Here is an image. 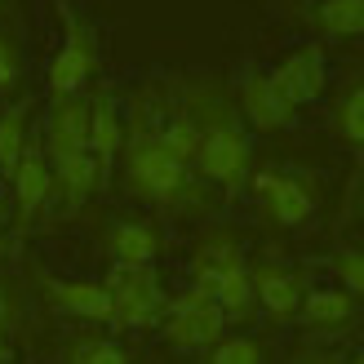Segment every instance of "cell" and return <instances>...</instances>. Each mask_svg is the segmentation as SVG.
Instances as JSON below:
<instances>
[{
  "label": "cell",
  "instance_id": "cell-1",
  "mask_svg": "<svg viewBox=\"0 0 364 364\" xmlns=\"http://www.w3.org/2000/svg\"><path fill=\"white\" fill-rule=\"evenodd\" d=\"M124 182L138 200L178 205L182 196H191V165H182L151 124L134 120L129 142H124Z\"/></svg>",
  "mask_w": 364,
  "mask_h": 364
},
{
  "label": "cell",
  "instance_id": "cell-2",
  "mask_svg": "<svg viewBox=\"0 0 364 364\" xmlns=\"http://www.w3.org/2000/svg\"><path fill=\"white\" fill-rule=\"evenodd\" d=\"M196 120H200V147H196L191 169L200 178L218 182L227 196H235L245 187V173H249V138H245V129L223 112L218 116H196Z\"/></svg>",
  "mask_w": 364,
  "mask_h": 364
},
{
  "label": "cell",
  "instance_id": "cell-3",
  "mask_svg": "<svg viewBox=\"0 0 364 364\" xmlns=\"http://www.w3.org/2000/svg\"><path fill=\"white\" fill-rule=\"evenodd\" d=\"M102 284L112 294V306H116V320H112L116 329H147L169 306L156 267H112Z\"/></svg>",
  "mask_w": 364,
  "mask_h": 364
},
{
  "label": "cell",
  "instance_id": "cell-4",
  "mask_svg": "<svg viewBox=\"0 0 364 364\" xmlns=\"http://www.w3.org/2000/svg\"><path fill=\"white\" fill-rule=\"evenodd\" d=\"M227 329V316L218 311V302L205 294V289H187V294L169 298L165 306V342L178 351H200V347H213Z\"/></svg>",
  "mask_w": 364,
  "mask_h": 364
},
{
  "label": "cell",
  "instance_id": "cell-5",
  "mask_svg": "<svg viewBox=\"0 0 364 364\" xmlns=\"http://www.w3.org/2000/svg\"><path fill=\"white\" fill-rule=\"evenodd\" d=\"M58 9H63V31L67 36H63V49L53 53V63H49L45 85H49V98H76L89 85V76H94L98 53H94V36H89V27L67 9V0H58Z\"/></svg>",
  "mask_w": 364,
  "mask_h": 364
},
{
  "label": "cell",
  "instance_id": "cell-6",
  "mask_svg": "<svg viewBox=\"0 0 364 364\" xmlns=\"http://www.w3.org/2000/svg\"><path fill=\"white\" fill-rule=\"evenodd\" d=\"M267 80H271V89H276L289 107H294V112L306 107V102H316L324 89H329V63H324V49L320 45L294 49L276 71H267Z\"/></svg>",
  "mask_w": 364,
  "mask_h": 364
},
{
  "label": "cell",
  "instance_id": "cell-7",
  "mask_svg": "<svg viewBox=\"0 0 364 364\" xmlns=\"http://www.w3.org/2000/svg\"><path fill=\"white\" fill-rule=\"evenodd\" d=\"M45 151H49L53 165L89 151V102L80 94L76 98H53L49 120H45Z\"/></svg>",
  "mask_w": 364,
  "mask_h": 364
},
{
  "label": "cell",
  "instance_id": "cell-8",
  "mask_svg": "<svg viewBox=\"0 0 364 364\" xmlns=\"http://www.w3.org/2000/svg\"><path fill=\"white\" fill-rule=\"evenodd\" d=\"M253 196L262 200V209L276 218L280 227H302L306 218L316 213V196L302 187L298 178L276 173V169H262L253 173Z\"/></svg>",
  "mask_w": 364,
  "mask_h": 364
},
{
  "label": "cell",
  "instance_id": "cell-9",
  "mask_svg": "<svg viewBox=\"0 0 364 364\" xmlns=\"http://www.w3.org/2000/svg\"><path fill=\"white\" fill-rule=\"evenodd\" d=\"M41 289H45V298L58 306V311L76 316V320H89V324H112L116 320L112 294H107V284H98V280H53V276H41Z\"/></svg>",
  "mask_w": 364,
  "mask_h": 364
},
{
  "label": "cell",
  "instance_id": "cell-10",
  "mask_svg": "<svg viewBox=\"0 0 364 364\" xmlns=\"http://www.w3.org/2000/svg\"><path fill=\"white\" fill-rule=\"evenodd\" d=\"M196 289H205V294L218 302V311L227 316V324H245L253 311H258V302H253V280H249V262H231L223 271H205V276H196Z\"/></svg>",
  "mask_w": 364,
  "mask_h": 364
},
{
  "label": "cell",
  "instance_id": "cell-11",
  "mask_svg": "<svg viewBox=\"0 0 364 364\" xmlns=\"http://www.w3.org/2000/svg\"><path fill=\"white\" fill-rule=\"evenodd\" d=\"M249 280H253V302L262 306L271 320H298L302 311V284L289 267H276V262H258L249 267Z\"/></svg>",
  "mask_w": 364,
  "mask_h": 364
},
{
  "label": "cell",
  "instance_id": "cell-12",
  "mask_svg": "<svg viewBox=\"0 0 364 364\" xmlns=\"http://www.w3.org/2000/svg\"><path fill=\"white\" fill-rule=\"evenodd\" d=\"M240 112H245V120L258 134H276V129H289V124H294V107L271 89L267 71H249V76H245V85H240Z\"/></svg>",
  "mask_w": 364,
  "mask_h": 364
},
{
  "label": "cell",
  "instance_id": "cell-13",
  "mask_svg": "<svg viewBox=\"0 0 364 364\" xmlns=\"http://www.w3.org/2000/svg\"><path fill=\"white\" fill-rule=\"evenodd\" d=\"M120 147H124V124L116 112V98L94 94V102H89V156L98 165V178L112 173V165L120 160Z\"/></svg>",
  "mask_w": 364,
  "mask_h": 364
},
{
  "label": "cell",
  "instance_id": "cell-14",
  "mask_svg": "<svg viewBox=\"0 0 364 364\" xmlns=\"http://www.w3.org/2000/svg\"><path fill=\"white\" fill-rule=\"evenodd\" d=\"M9 178H14L18 218H23V223H31V218L41 213L45 205H49V196H53V173H49V160H45V151L27 142V151H23V160L14 165V173H9Z\"/></svg>",
  "mask_w": 364,
  "mask_h": 364
},
{
  "label": "cell",
  "instance_id": "cell-15",
  "mask_svg": "<svg viewBox=\"0 0 364 364\" xmlns=\"http://www.w3.org/2000/svg\"><path fill=\"white\" fill-rule=\"evenodd\" d=\"M107 249H112L116 267H151L160 253V235L151 223H116L112 235H107Z\"/></svg>",
  "mask_w": 364,
  "mask_h": 364
},
{
  "label": "cell",
  "instance_id": "cell-16",
  "mask_svg": "<svg viewBox=\"0 0 364 364\" xmlns=\"http://www.w3.org/2000/svg\"><path fill=\"white\" fill-rule=\"evenodd\" d=\"M360 311V302L347 294V289H311V294H302V320L311 324V329H342V324H351Z\"/></svg>",
  "mask_w": 364,
  "mask_h": 364
},
{
  "label": "cell",
  "instance_id": "cell-17",
  "mask_svg": "<svg viewBox=\"0 0 364 364\" xmlns=\"http://www.w3.org/2000/svg\"><path fill=\"white\" fill-rule=\"evenodd\" d=\"M311 23L324 36H364V0H320L311 9Z\"/></svg>",
  "mask_w": 364,
  "mask_h": 364
},
{
  "label": "cell",
  "instance_id": "cell-18",
  "mask_svg": "<svg viewBox=\"0 0 364 364\" xmlns=\"http://www.w3.org/2000/svg\"><path fill=\"white\" fill-rule=\"evenodd\" d=\"M23 151H27V107L18 102V107H9V112L0 116V169L14 173Z\"/></svg>",
  "mask_w": 364,
  "mask_h": 364
},
{
  "label": "cell",
  "instance_id": "cell-19",
  "mask_svg": "<svg viewBox=\"0 0 364 364\" xmlns=\"http://www.w3.org/2000/svg\"><path fill=\"white\" fill-rule=\"evenodd\" d=\"M333 129L347 147H364V85L347 89L338 98V112H333Z\"/></svg>",
  "mask_w": 364,
  "mask_h": 364
},
{
  "label": "cell",
  "instance_id": "cell-20",
  "mask_svg": "<svg viewBox=\"0 0 364 364\" xmlns=\"http://www.w3.org/2000/svg\"><path fill=\"white\" fill-rule=\"evenodd\" d=\"M209 364H262V342L258 338H218L209 347Z\"/></svg>",
  "mask_w": 364,
  "mask_h": 364
},
{
  "label": "cell",
  "instance_id": "cell-21",
  "mask_svg": "<svg viewBox=\"0 0 364 364\" xmlns=\"http://www.w3.org/2000/svg\"><path fill=\"white\" fill-rule=\"evenodd\" d=\"M67 364H129V355L120 351V342L112 338H80L67 351Z\"/></svg>",
  "mask_w": 364,
  "mask_h": 364
},
{
  "label": "cell",
  "instance_id": "cell-22",
  "mask_svg": "<svg viewBox=\"0 0 364 364\" xmlns=\"http://www.w3.org/2000/svg\"><path fill=\"white\" fill-rule=\"evenodd\" d=\"M329 267L351 298H364V249H338Z\"/></svg>",
  "mask_w": 364,
  "mask_h": 364
},
{
  "label": "cell",
  "instance_id": "cell-23",
  "mask_svg": "<svg viewBox=\"0 0 364 364\" xmlns=\"http://www.w3.org/2000/svg\"><path fill=\"white\" fill-rule=\"evenodd\" d=\"M18 80V53L9 49V41H0V89H14Z\"/></svg>",
  "mask_w": 364,
  "mask_h": 364
},
{
  "label": "cell",
  "instance_id": "cell-24",
  "mask_svg": "<svg viewBox=\"0 0 364 364\" xmlns=\"http://www.w3.org/2000/svg\"><path fill=\"white\" fill-rule=\"evenodd\" d=\"M14 320V306H9V294H5V284H0V329Z\"/></svg>",
  "mask_w": 364,
  "mask_h": 364
},
{
  "label": "cell",
  "instance_id": "cell-25",
  "mask_svg": "<svg viewBox=\"0 0 364 364\" xmlns=\"http://www.w3.org/2000/svg\"><path fill=\"white\" fill-rule=\"evenodd\" d=\"M0 360H9V342H5V329H0Z\"/></svg>",
  "mask_w": 364,
  "mask_h": 364
},
{
  "label": "cell",
  "instance_id": "cell-26",
  "mask_svg": "<svg viewBox=\"0 0 364 364\" xmlns=\"http://www.w3.org/2000/svg\"><path fill=\"white\" fill-rule=\"evenodd\" d=\"M0 218H5V191H0Z\"/></svg>",
  "mask_w": 364,
  "mask_h": 364
},
{
  "label": "cell",
  "instance_id": "cell-27",
  "mask_svg": "<svg viewBox=\"0 0 364 364\" xmlns=\"http://www.w3.org/2000/svg\"><path fill=\"white\" fill-rule=\"evenodd\" d=\"M5 253H9V245H5V240H0V258H5Z\"/></svg>",
  "mask_w": 364,
  "mask_h": 364
}]
</instances>
